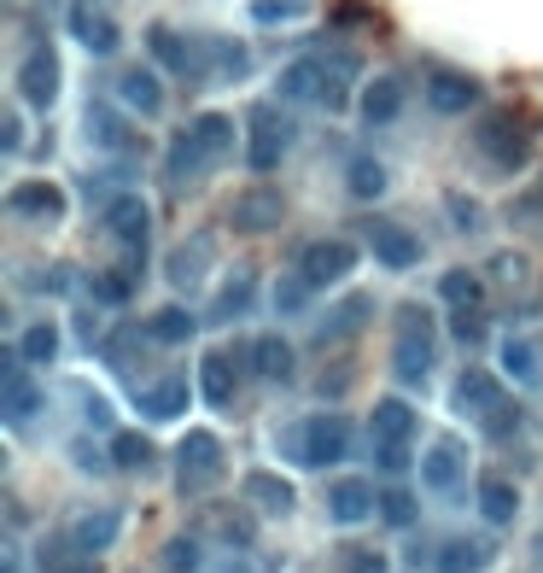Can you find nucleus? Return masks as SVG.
Listing matches in <instances>:
<instances>
[{
	"label": "nucleus",
	"mask_w": 543,
	"mask_h": 573,
	"mask_svg": "<svg viewBox=\"0 0 543 573\" xmlns=\"http://www.w3.org/2000/svg\"><path fill=\"white\" fill-rule=\"evenodd\" d=\"M275 450L299 468H327V462H345L351 457V421L340 409H322V416H304L275 434Z\"/></svg>",
	"instance_id": "f257e3e1"
},
{
	"label": "nucleus",
	"mask_w": 543,
	"mask_h": 573,
	"mask_svg": "<svg viewBox=\"0 0 543 573\" xmlns=\"http://www.w3.org/2000/svg\"><path fill=\"white\" fill-rule=\"evenodd\" d=\"M391 368H398L404 386H421L432 375V357H438V327H432V311L427 304H398V322H391Z\"/></svg>",
	"instance_id": "f03ea898"
},
{
	"label": "nucleus",
	"mask_w": 543,
	"mask_h": 573,
	"mask_svg": "<svg viewBox=\"0 0 543 573\" xmlns=\"http://www.w3.org/2000/svg\"><path fill=\"white\" fill-rule=\"evenodd\" d=\"M228 475V457H222V439L211 427H194V434L181 439L176 450V491L181 498H205V491H217Z\"/></svg>",
	"instance_id": "7ed1b4c3"
},
{
	"label": "nucleus",
	"mask_w": 543,
	"mask_h": 573,
	"mask_svg": "<svg viewBox=\"0 0 543 573\" xmlns=\"http://www.w3.org/2000/svg\"><path fill=\"white\" fill-rule=\"evenodd\" d=\"M473 147L491 158L497 176H514V170H526V164H532V129H520L514 112H485V117H479V129H473Z\"/></svg>",
	"instance_id": "20e7f679"
},
{
	"label": "nucleus",
	"mask_w": 543,
	"mask_h": 573,
	"mask_svg": "<svg viewBox=\"0 0 543 573\" xmlns=\"http://www.w3.org/2000/svg\"><path fill=\"white\" fill-rule=\"evenodd\" d=\"M100 222H106V235L129 252V263L123 270H146V235H153V205H146L140 194H112L106 205H100Z\"/></svg>",
	"instance_id": "39448f33"
},
{
	"label": "nucleus",
	"mask_w": 543,
	"mask_h": 573,
	"mask_svg": "<svg viewBox=\"0 0 543 573\" xmlns=\"http://www.w3.org/2000/svg\"><path fill=\"white\" fill-rule=\"evenodd\" d=\"M286 147H292V117L275 100H258V106L246 112V164H252L258 176H269L286 158Z\"/></svg>",
	"instance_id": "423d86ee"
},
{
	"label": "nucleus",
	"mask_w": 543,
	"mask_h": 573,
	"mask_svg": "<svg viewBox=\"0 0 543 573\" xmlns=\"http://www.w3.org/2000/svg\"><path fill=\"white\" fill-rule=\"evenodd\" d=\"M363 235H368V252L380 258V270H415L421 263V235L409 229V222H391V217H368L363 222Z\"/></svg>",
	"instance_id": "0eeeda50"
},
{
	"label": "nucleus",
	"mask_w": 543,
	"mask_h": 573,
	"mask_svg": "<svg viewBox=\"0 0 543 573\" xmlns=\"http://www.w3.org/2000/svg\"><path fill=\"white\" fill-rule=\"evenodd\" d=\"M7 211L24 217V222H41V229H53V222H65L71 199H65V188H53L48 176H24V181H12Z\"/></svg>",
	"instance_id": "6e6552de"
},
{
	"label": "nucleus",
	"mask_w": 543,
	"mask_h": 573,
	"mask_svg": "<svg viewBox=\"0 0 543 573\" xmlns=\"http://www.w3.org/2000/svg\"><path fill=\"white\" fill-rule=\"evenodd\" d=\"M228 222H234L240 235H275L286 222V199L281 188H269V181H258V188H246L228 199Z\"/></svg>",
	"instance_id": "1a4fd4ad"
},
{
	"label": "nucleus",
	"mask_w": 543,
	"mask_h": 573,
	"mask_svg": "<svg viewBox=\"0 0 543 573\" xmlns=\"http://www.w3.org/2000/svg\"><path fill=\"white\" fill-rule=\"evenodd\" d=\"M462 480H468V445L456 434H438L421 450V486L438 491V498H450V491H462Z\"/></svg>",
	"instance_id": "9d476101"
},
{
	"label": "nucleus",
	"mask_w": 543,
	"mask_h": 573,
	"mask_svg": "<svg viewBox=\"0 0 543 573\" xmlns=\"http://www.w3.org/2000/svg\"><path fill=\"white\" fill-rule=\"evenodd\" d=\"M368 515H380V491L363 475H340L327 486V521L333 527H363Z\"/></svg>",
	"instance_id": "9b49d317"
},
{
	"label": "nucleus",
	"mask_w": 543,
	"mask_h": 573,
	"mask_svg": "<svg viewBox=\"0 0 543 573\" xmlns=\"http://www.w3.org/2000/svg\"><path fill=\"white\" fill-rule=\"evenodd\" d=\"M246 375H252V368H246V357H240V352H205V357H199V393H205V404L234 409L240 381H246Z\"/></svg>",
	"instance_id": "f8f14e48"
},
{
	"label": "nucleus",
	"mask_w": 543,
	"mask_h": 573,
	"mask_svg": "<svg viewBox=\"0 0 543 573\" xmlns=\"http://www.w3.org/2000/svg\"><path fill=\"white\" fill-rule=\"evenodd\" d=\"M299 270L316 281V286H340L351 270H357V246H351L345 235H333V240H310L304 252H299Z\"/></svg>",
	"instance_id": "ddd939ff"
},
{
	"label": "nucleus",
	"mask_w": 543,
	"mask_h": 573,
	"mask_svg": "<svg viewBox=\"0 0 543 573\" xmlns=\"http://www.w3.org/2000/svg\"><path fill=\"white\" fill-rule=\"evenodd\" d=\"M18 100L35 112H48L59 100V53L53 48H30L24 65H18Z\"/></svg>",
	"instance_id": "4468645a"
},
{
	"label": "nucleus",
	"mask_w": 543,
	"mask_h": 573,
	"mask_svg": "<svg viewBox=\"0 0 543 573\" xmlns=\"http://www.w3.org/2000/svg\"><path fill=\"white\" fill-rule=\"evenodd\" d=\"M497 404H503V381H497L491 368L468 363L462 375L450 381V409H456V416H473V421H479V416H485V409H497Z\"/></svg>",
	"instance_id": "2eb2a0df"
},
{
	"label": "nucleus",
	"mask_w": 543,
	"mask_h": 573,
	"mask_svg": "<svg viewBox=\"0 0 543 573\" xmlns=\"http://www.w3.org/2000/svg\"><path fill=\"white\" fill-rule=\"evenodd\" d=\"M240 357H246V368H252L258 381H269V386H286V381H292V363H299L292 340H281V334H258V340H246V345H240Z\"/></svg>",
	"instance_id": "dca6fc26"
},
{
	"label": "nucleus",
	"mask_w": 543,
	"mask_h": 573,
	"mask_svg": "<svg viewBox=\"0 0 543 573\" xmlns=\"http://www.w3.org/2000/svg\"><path fill=\"white\" fill-rule=\"evenodd\" d=\"M146 48H153V59H158L164 71L205 82V41H181L170 24H153V30H146Z\"/></svg>",
	"instance_id": "f3484780"
},
{
	"label": "nucleus",
	"mask_w": 543,
	"mask_h": 573,
	"mask_svg": "<svg viewBox=\"0 0 543 573\" xmlns=\"http://www.w3.org/2000/svg\"><path fill=\"white\" fill-rule=\"evenodd\" d=\"M240 498L258 509V515H292L299 509V491H292L286 475H275V468H252V475L240 480Z\"/></svg>",
	"instance_id": "a211bd4d"
},
{
	"label": "nucleus",
	"mask_w": 543,
	"mask_h": 573,
	"mask_svg": "<svg viewBox=\"0 0 543 573\" xmlns=\"http://www.w3.org/2000/svg\"><path fill=\"white\" fill-rule=\"evenodd\" d=\"M187 140H194V153L211 164H228L234 158V140H240V129H234V117H222V112H199L194 123H187Z\"/></svg>",
	"instance_id": "6ab92c4d"
},
{
	"label": "nucleus",
	"mask_w": 543,
	"mask_h": 573,
	"mask_svg": "<svg viewBox=\"0 0 543 573\" xmlns=\"http://www.w3.org/2000/svg\"><path fill=\"white\" fill-rule=\"evenodd\" d=\"M217 258V235L199 229L194 240H181L170 258H164V275H170V286H181V293H194V286L205 281V263Z\"/></svg>",
	"instance_id": "aec40b11"
},
{
	"label": "nucleus",
	"mask_w": 543,
	"mask_h": 573,
	"mask_svg": "<svg viewBox=\"0 0 543 573\" xmlns=\"http://www.w3.org/2000/svg\"><path fill=\"white\" fill-rule=\"evenodd\" d=\"M135 404L146 421H176L187 404H194V386H187V375H164V381H146L135 386Z\"/></svg>",
	"instance_id": "412c9836"
},
{
	"label": "nucleus",
	"mask_w": 543,
	"mask_h": 573,
	"mask_svg": "<svg viewBox=\"0 0 543 573\" xmlns=\"http://www.w3.org/2000/svg\"><path fill=\"white\" fill-rule=\"evenodd\" d=\"M123 532V509H82V515L65 527V539L76 544V556H100V550H112Z\"/></svg>",
	"instance_id": "4be33fe9"
},
{
	"label": "nucleus",
	"mask_w": 543,
	"mask_h": 573,
	"mask_svg": "<svg viewBox=\"0 0 543 573\" xmlns=\"http://www.w3.org/2000/svg\"><path fill=\"white\" fill-rule=\"evenodd\" d=\"M374 316V293H345L340 304H327V316L316 322V345H340L351 334H363Z\"/></svg>",
	"instance_id": "5701e85b"
},
{
	"label": "nucleus",
	"mask_w": 543,
	"mask_h": 573,
	"mask_svg": "<svg viewBox=\"0 0 543 573\" xmlns=\"http://www.w3.org/2000/svg\"><path fill=\"white\" fill-rule=\"evenodd\" d=\"M0 409H7V421L12 427H24L35 409H41V393H35V381H30V363L24 352H12L7 357V381H0Z\"/></svg>",
	"instance_id": "b1692460"
},
{
	"label": "nucleus",
	"mask_w": 543,
	"mask_h": 573,
	"mask_svg": "<svg viewBox=\"0 0 543 573\" xmlns=\"http://www.w3.org/2000/svg\"><path fill=\"white\" fill-rule=\"evenodd\" d=\"M491 562H497V539L468 532V539H445V544H438L432 573H485Z\"/></svg>",
	"instance_id": "393cba45"
},
{
	"label": "nucleus",
	"mask_w": 543,
	"mask_h": 573,
	"mask_svg": "<svg viewBox=\"0 0 543 573\" xmlns=\"http://www.w3.org/2000/svg\"><path fill=\"white\" fill-rule=\"evenodd\" d=\"M427 106H432L438 117H462V112L479 106V82L462 76V71H432V76H427Z\"/></svg>",
	"instance_id": "a878e982"
},
{
	"label": "nucleus",
	"mask_w": 543,
	"mask_h": 573,
	"mask_svg": "<svg viewBox=\"0 0 543 573\" xmlns=\"http://www.w3.org/2000/svg\"><path fill=\"white\" fill-rule=\"evenodd\" d=\"M252 299H258V275L252 270H234V275L217 286V299H211V311H205V322H217V327L240 322L246 311H252Z\"/></svg>",
	"instance_id": "bb28decb"
},
{
	"label": "nucleus",
	"mask_w": 543,
	"mask_h": 573,
	"mask_svg": "<svg viewBox=\"0 0 543 573\" xmlns=\"http://www.w3.org/2000/svg\"><path fill=\"white\" fill-rule=\"evenodd\" d=\"M473 498H479V515H485L491 527H514V515H520V486L509 475H479Z\"/></svg>",
	"instance_id": "cd10ccee"
},
{
	"label": "nucleus",
	"mask_w": 543,
	"mask_h": 573,
	"mask_svg": "<svg viewBox=\"0 0 543 573\" xmlns=\"http://www.w3.org/2000/svg\"><path fill=\"white\" fill-rule=\"evenodd\" d=\"M71 30H76V41H82V48H88V53H100V59H112V53L123 48V30L112 24L106 12H94L88 0H82V7H71Z\"/></svg>",
	"instance_id": "c85d7f7f"
},
{
	"label": "nucleus",
	"mask_w": 543,
	"mask_h": 573,
	"mask_svg": "<svg viewBox=\"0 0 543 573\" xmlns=\"http://www.w3.org/2000/svg\"><path fill=\"white\" fill-rule=\"evenodd\" d=\"M117 100L129 112H140V117H158L164 112V82H158V71H146V65H129L117 76Z\"/></svg>",
	"instance_id": "c756f323"
},
{
	"label": "nucleus",
	"mask_w": 543,
	"mask_h": 573,
	"mask_svg": "<svg viewBox=\"0 0 543 573\" xmlns=\"http://www.w3.org/2000/svg\"><path fill=\"white\" fill-rule=\"evenodd\" d=\"M415 427H421V416L409 409V398H374V416H368V434L374 439H398V445H409L415 439Z\"/></svg>",
	"instance_id": "7c9ffc66"
},
{
	"label": "nucleus",
	"mask_w": 543,
	"mask_h": 573,
	"mask_svg": "<svg viewBox=\"0 0 543 573\" xmlns=\"http://www.w3.org/2000/svg\"><path fill=\"white\" fill-rule=\"evenodd\" d=\"M357 112H363V123H391L404 112V76H374L357 100Z\"/></svg>",
	"instance_id": "2f4dec72"
},
{
	"label": "nucleus",
	"mask_w": 543,
	"mask_h": 573,
	"mask_svg": "<svg viewBox=\"0 0 543 573\" xmlns=\"http://www.w3.org/2000/svg\"><path fill=\"white\" fill-rule=\"evenodd\" d=\"M246 71H252V53H246L240 41H222V35L205 41V82H234Z\"/></svg>",
	"instance_id": "473e14b6"
},
{
	"label": "nucleus",
	"mask_w": 543,
	"mask_h": 573,
	"mask_svg": "<svg viewBox=\"0 0 543 573\" xmlns=\"http://www.w3.org/2000/svg\"><path fill=\"white\" fill-rule=\"evenodd\" d=\"M322 88H327V59H299V65L281 71V100H316L322 106Z\"/></svg>",
	"instance_id": "72a5a7b5"
},
{
	"label": "nucleus",
	"mask_w": 543,
	"mask_h": 573,
	"mask_svg": "<svg viewBox=\"0 0 543 573\" xmlns=\"http://www.w3.org/2000/svg\"><path fill=\"white\" fill-rule=\"evenodd\" d=\"M146 334H153L158 345H187V340L199 334V316L187 311V304H164V311L146 316Z\"/></svg>",
	"instance_id": "f704fd0d"
},
{
	"label": "nucleus",
	"mask_w": 543,
	"mask_h": 573,
	"mask_svg": "<svg viewBox=\"0 0 543 573\" xmlns=\"http://www.w3.org/2000/svg\"><path fill=\"white\" fill-rule=\"evenodd\" d=\"M88 140H94L100 153H135L129 123H123L112 106H88Z\"/></svg>",
	"instance_id": "c9c22d12"
},
{
	"label": "nucleus",
	"mask_w": 543,
	"mask_h": 573,
	"mask_svg": "<svg viewBox=\"0 0 543 573\" xmlns=\"http://www.w3.org/2000/svg\"><path fill=\"white\" fill-rule=\"evenodd\" d=\"M497 363H503V375L509 381H520V386H537L543 381V363H537V345L532 340H503V345H497Z\"/></svg>",
	"instance_id": "e433bc0d"
},
{
	"label": "nucleus",
	"mask_w": 543,
	"mask_h": 573,
	"mask_svg": "<svg viewBox=\"0 0 543 573\" xmlns=\"http://www.w3.org/2000/svg\"><path fill=\"white\" fill-rule=\"evenodd\" d=\"M211 164H205L199 153H194V140H187V129L170 140V153H164V176H170V188H187V181H199Z\"/></svg>",
	"instance_id": "4c0bfd02"
},
{
	"label": "nucleus",
	"mask_w": 543,
	"mask_h": 573,
	"mask_svg": "<svg viewBox=\"0 0 543 573\" xmlns=\"http://www.w3.org/2000/svg\"><path fill=\"white\" fill-rule=\"evenodd\" d=\"M316 293H322L316 281H310L304 270H292V275H281V281H275V311H281V316H304Z\"/></svg>",
	"instance_id": "58836bf2"
},
{
	"label": "nucleus",
	"mask_w": 543,
	"mask_h": 573,
	"mask_svg": "<svg viewBox=\"0 0 543 573\" xmlns=\"http://www.w3.org/2000/svg\"><path fill=\"white\" fill-rule=\"evenodd\" d=\"M153 439L146 434H112V462L123 468V475H146V468H153Z\"/></svg>",
	"instance_id": "ea45409f"
},
{
	"label": "nucleus",
	"mask_w": 543,
	"mask_h": 573,
	"mask_svg": "<svg viewBox=\"0 0 543 573\" xmlns=\"http://www.w3.org/2000/svg\"><path fill=\"white\" fill-rule=\"evenodd\" d=\"M386 164L380 158H351V170H345V188H351V199H380L386 194Z\"/></svg>",
	"instance_id": "a19ab883"
},
{
	"label": "nucleus",
	"mask_w": 543,
	"mask_h": 573,
	"mask_svg": "<svg viewBox=\"0 0 543 573\" xmlns=\"http://www.w3.org/2000/svg\"><path fill=\"white\" fill-rule=\"evenodd\" d=\"M438 299H445L450 311H462V304L485 299V281H479L473 270H445V275H438Z\"/></svg>",
	"instance_id": "79ce46f5"
},
{
	"label": "nucleus",
	"mask_w": 543,
	"mask_h": 573,
	"mask_svg": "<svg viewBox=\"0 0 543 573\" xmlns=\"http://www.w3.org/2000/svg\"><path fill=\"white\" fill-rule=\"evenodd\" d=\"M380 521L398 527V532H409L415 521H421V503H415L409 486H386V491H380Z\"/></svg>",
	"instance_id": "37998d69"
},
{
	"label": "nucleus",
	"mask_w": 543,
	"mask_h": 573,
	"mask_svg": "<svg viewBox=\"0 0 543 573\" xmlns=\"http://www.w3.org/2000/svg\"><path fill=\"white\" fill-rule=\"evenodd\" d=\"M18 352H24V363H53L59 357V327L53 322H30L24 334H18Z\"/></svg>",
	"instance_id": "c03bdc74"
},
{
	"label": "nucleus",
	"mask_w": 543,
	"mask_h": 573,
	"mask_svg": "<svg viewBox=\"0 0 543 573\" xmlns=\"http://www.w3.org/2000/svg\"><path fill=\"white\" fill-rule=\"evenodd\" d=\"M88 293H94V304H129L135 270H94L88 275Z\"/></svg>",
	"instance_id": "a18cd8bd"
},
{
	"label": "nucleus",
	"mask_w": 543,
	"mask_h": 573,
	"mask_svg": "<svg viewBox=\"0 0 543 573\" xmlns=\"http://www.w3.org/2000/svg\"><path fill=\"white\" fill-rule=\"evenodd\" d=\"M520 421H526V409H520V404H497V409H485V416H479V427H485V439H497V445H503V439H514L520 434Z\"/></svg>",
	"instance_id": "49530a36"
},
{
	"label": "nucleus",
	"mask_w": 543,
	"mask_h": 573,
	"mask_svg": "<svg viewBox=\"0 0 543 573\" xmlns=\"http://www.w3.org/2000/svg\"><path fill=\"white\" fill-rule=\"evenodd\" d=\"M71 468H76V475H112V445L106 450H100L94 439H71Z\"/></svg>",
	"instance_id": "de8ad7c7"
},
{
	"label": "nucleus",
	"mask_w": 543,
	"mask_h": 573,
	"mask_svg": "<svg viewBox=\"0 0 543 573\" xmlns=\"http://www.w3.org/2000/svg\"><path fill=\"white\" fill-rule=\"evenodd\" d=\"M374 462H380V475L398 480V475H409V468L421 462V457H415L409 445H398V439H374Z\"/></svg>",
	"instance_id": "09e8293b"
},
{
	"label": "nucleus",
	"mask_w": 543,
	"mask_h": 573,
	"mask_svg": "<svg viewBox=\"0 0 543 573\" xmlns=\"http://www.w3.org/2000/svg\"><path fill=\"white\" fill-rule=\"evenodd\" d=\"M76 398H82V421L88 427H100V434H117V409H112V398L106 393H88V386H76Z\"/></svg>",
	"instance_id": "8fccbe9b"
},
{
	"label": "nucleus",
	"mask_w": 543,
	"mask_h": 573,
	"mask_svg": "<svg viewBox=\"0 0 543 573\" xmlns=\"http://www.w3.org/2000/svg\"><path fill=\"white\" fill-rule=\"evenodd\" d=\"M164 567H170V573H199L205 567L199 539H170V544H164Z\"/></svg>",
	"instance_id": "3c124183"
},
{
	"label": "nucleus",
	"mask_w": 543,
	"mask_h": 573,
	"mask_svg": "<svg viewBox=\"0 0 543 573\" xmlns=\"http://www.w3.org/2000/svg\"><path fill=\"white\" fill-rule=\"evenodd\" d=\"M485 270H491V281H497V286H526V275H532V263L520 258V252H497V258L485 263Z\"/></svg>",
	"instance_id": "603ef678"
},
{
	"label": "nucleus",
	"mask_w": 543,
	"mask_h": 573,
	"mask_svg": "<svg viewBox=\"0 0 543 573\" xmlns=\"http://www.w3.org/2000/svg\"><path fill=\"white\" fill-rule=\"evenodd\" d=\"M450 334L462 340V345H485L491 327H485V316H479V304H462V311L450 316Z\"/></svg>",
	"instance_id": "864d4df0"
},
{
	"label": "nucleus",
	"mask_w": 543,
	"mask_h": 573,
	"mask_svg": "<svg viewBox=\"0 0 543 573\" xmlns=\"http://www.w3.org/2000/svg\"><path fill=\"white\" fill-rule=\"evenodd\" d=\"M340 567L345 573H391L386 556H380V550H368V544H345L340 550Z\"/></svg>",
	"instance_id": "5fc2aeb1"
},
{
	"label": "nucleus",
	"mask_w": 543,
	"mask_h": 573,
	"mask_svg": "<svg viewBox=\"0 0 543 573\" xmlns=\"http://www.w3.org/2000/svg\"><path fill=\"white\" fill-rule=\"evenodd\" d=\"M445 211L456 217V229H462V235H473V229H485V211H479V205H473L468 194H445Z\"/></svg>",
	"instance_id": "6e6d98bb"
},
{
	"label": "nucleus",
	"mask_w": 543,
	"mask_h": 573,
	"mask_svg": "<svg viewBox=\"0 0 543 573\" xmlns=\"http://www.w3.org/2000/svg\"><path fill=\"white\" fill-rule=\"evenodd\" d=\"M304 0H252V18L258 24H286V18H299Z\"/></svg>",
	"instance_id": "4d7b16f0"
},
{
	"label": "nucleus",
	"mask_w": 543,
	"mask_h": 573,
	"mask_svg": "<svg viewBox=\"0 0 543 573\" xmlns=\"http://www.w3.org/2000/svg\"><path fill=\"white\" fill-rule=\"evenodd\" d=\"M438 544H445V539H415V544L404 550V562H409V567H432V562H438Z\"/></svg>",
	"instance_id": "13d9d810"
},
{
	"label": "nucleus",
	"mask_w": 543,
	"mask_h": 573,
	"mask_svg": "<svg viewBox=\"0 0 543 573\" xmlns=\"http://www.w3.org/2000/svg\"><path fill=\"white\" fill-rule=\"evenodd\" d=\"M76 334L88 340V345H100V340H106V322H100V311H82V322H76Z\"/></svg>",
	"instance_id": "bf43d9fd"
},
{
	"label": "nucleus",
	"mask_w": 543,
	"mask_h": 573,
	"mask_svg": "<svg viewBox=\"0 0 543 573\" xmlns=\"http://www.w3.org/2000/svg\"><path fill=\"white\" fill-rule=\"evenodd\" d=\"M0 147H7V153H18V147H24V123H18V117H7V123H0Z\"/></svg>",
	"instance_id": "052dcab7"
},
{
	"label": "nucleus",
	"mask_w": 543,
	"mask_h": 573,
	"mask_svg": "<svg viewBox=\"0 0 543 573\" xmlns=\"http://www.w3.org/2000/svg\"><path fill=\"white\" fill-rule=\"evenodd\" d=\"M59 573H106V567H100V556H82V562H71V567H59Z\"/></svg>",
	"instance_id": "680f3d73"
},
{
	"label": "nucleus",
	"mask_w": 543,
	"mask_h": 573,
	"mask_svg": "<svg viewBox=\"0 0 543 573\" xmlns=\"http://www.w3.org/2000/svg\"><path fill=\"white\" fill-rule=\"evenodd\" d=\"M222 573H252V567H246V562H222Z\"/></svg>",
	"instance_id": "e2e57ef3"
}]
</instances>
